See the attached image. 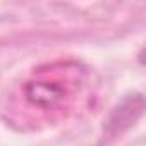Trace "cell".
Wrapping results in <instances>:
<instances>
[{
    "mask_svg": "<svg viewBox=\"0 0 146 146\" xmlns=\"http://www.w3.org/2000/svg\"><path fill=\"white\" fill-rule=\"evenodd\" d=\"M26 98L40 108H52L64 98V88L53 81H29L26 84Z\"/></svg>",
    "mask_w": 146,
    "mask_h": 146,
    "instance_id": "6da1fadb",
    "label": "cell"
}]
</instances>
